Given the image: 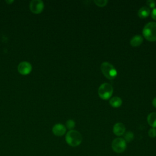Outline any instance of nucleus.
I'll return each mask as SVG.
<instances>
[{"instance_id":"obj_13","label":"nucleus","mask_w":156,"mask_h":156,"mask_svg":"<svg viewBox=\"0 0 156 156\" xmlns=\"http://www.w3.org/2000/svg\"><path fill=\"white\" fill-rule=\"evenodd\" d=\"M122 99L118 96H114L113 98H112L110 101H109V103L110 104L115 108H117L119 107L122 104Z\"/></svg>"},{"instance_id":"obj_7","label":"nucleus","mask_w":156,"mask_h":156,"mask_svg":"<svg viewBox=\"0 0 156 156\" xmlns=\"http://www.w3.org/2000/svg\"><path fill=\"white\" fill-rule=\"evenodd\" d=\"M18 71L21 75H27L32 71V65L28 62H21L18 66Z\"/></svg>"},{"instance_id":"obj_5","label":"nucleus","mask_w":156,"mask_h":156,"mask_svg":"<svg viewBox=\"0 0 156 156\" xmlns=\"http://www.w3.org/2000/svg\"><path fill=\"white\" fill-rule=\"evenodd\" d=\"M127 147V143L122 138H116L112 143V148L113 151L118 154L123 152Z\"/></svg>"},{"instance_id":"obj_2","label":"nucleus","mask_w":156,"mask_h":156,"mask_svg":"<svg viewBox=\"0 0 156 156\" xmlns=\"http://www.w3.org/2000/svg\"><path fill=\"white\" fill-rule=\"evenodd\" d=\"M144 37L150 41H156V22H149L143 27L142 31Z\"/></svg>"},{"instance_id":"obj_4","label":"nucleus","mask_w":156,"mask_h":156,"mask_svg":"<svg viewBox=\"0 0 156 156\" xmlns=\"http://www.w3.org/2000/svg\"><path fill=\"white\" fill-rule=\"evenodd\" d=\"M113 92V87L108 83H104L101 84L98 88L99 96L104 100L108 99L112 96Z\"/></svg>"},{"instance_id":"obj_9","label":"nucleus","mask_w":156,"mask_h":156,"mask_svg":"<svg viewBox=\"0 0 156 156\" xmlns=\"http://www.w3.org/2000/svg\"><path fill=\"white\" fill-rule=\"evenodd\" d=\"M126 131V127L124 124L122 122L116 123L113 127V132L116 136H122L124 134Z\"/></svg>"},{"instance_id":"obj_18","label":"nucleus","mask_w":156,"mask_h":156,"mask_svg":"<svg viewBox=\"0 0 156 156\" xmlns=\"http://www.w3.org/2000/svg\"><path fill=\"white\" fill-rule=\"evenodd\" d=\"M146 4L151 8H154L156 4V2L154 0H147L146 1Z\"/></svg>"},{"instance_id":"obj_3","label":"nucleus","mask_w":156,"mask_h":156,"mask_svg":"<svg viewBox=\"0 0 156 156\" xmlns=\"http://www.w3.org/2000/svg\"><path fill=\"white\" fill-rule=\"evenodd\" d=\"M101 69L103 74L108 79H113L117 75V71L111 63L104 62L101 65Z\"/></svg>"},{"instance_id":"obj_6","label":"nucleus","mask_w":156,"mask_h":156,"mask_svg":"<svg viewBox=\"0 0 156 156\" xmlns=\"http://www.w3.org/2000/svg\"><path fill=\"white\" fill-rule=\"evenodd\" d=\"M29 8L32 13L39 14L44 9V3L41 0H32L29 4Z\"/></svg>"},{"instance_id":"obj_16","label":"nucleus","mask_w":156,"mask_h":156,"mask_svg":"<svg viewBox=\"0 0 156 156\" xmlns=\"http://www.w3.org/2000/svg\"><path fill=\"white\" fill-rule=\"evenodd\" d=\"M94 2L99 7H104L107 5L108 3L107 0H94Z\"/></svg>"},{"instance_id":"obj_15","label":"nucleus","mask_w":156,"mask_h":156,"mask_svg":"<svg viewBox=\"0 0 156 156\" xmlns=\"http://www.w3.org/2000/svg\"><path fill=\"white\" fill-rule=\"evenodd\" d=\"M66 127L69 129V130H73L75 127V122L73 119H68L66 122Z\"/></svg>"},{"instance_id":"obj_12","label":"nucleus","mask_w":156,"mask_h":156,"mask_svg":"<svg viewBox=\"0 0 156 156\" xmlns=\"http://www.w3.org/2000/svg\"><path fill=\"white\" fill-rule=\"evenodd\" d=\"M147 123L149 126L152 127V128L156 127V113L152 112L147 115Z\"/></svg>"},{"instance_id":"obj_1","label":"nucleus","mask_w":156,"mask_h":156,"mask_svg":"<svg viewBox=\"0 0 156 156\" xmlns=\"http://www.w3.org/2000/svg\"><path fill=\"white\" fill-rule=\"evenodd\" d=\"M65 140L68 145L72 147H76L81 144L82 136L79 132L75 130H71L66 133Z\"/></svg>"},{"instance_id":"obj_17","label":"nucleus","mask_w":156,"mask_h":156,"mask_svg":"<svg viewBox=\"0 0 156 156\" xmlns=\"http://www.w3.org/2000/svg\"><path fill=\"white\" fill-rule=\"evenodd\" d=\"M148 135L151 138H155L156 136V129L155 128H151L148 131Z\"/></svg>"},{"instance_id":"obj_19","label":"nucleus","mask_w":156,"mask_h":156,"mask_svg":"<svg viewBox=\"0 0 156 156\" xmlns=\"http://www.w3.org/2000/svg\"><path fill=\"white\" fill-rule=\"evenodd\" d=\"M151 16L152 18L156 20V7L154 8L151 12Z\"/></svg>"},{"instance_id":"obj_8","label":"nucleus","mask_w":156,"mask_h":156,"mask_svg":"<svg viewBox=\"0 0 156 156\" xmlns=\"http://www.w3.org/2000/svg\"><path fill=\"white\" fill-rule=\"evenodd\" d=\"M66 127L63 124H60V123L55 124L52 129V133L55 136H58L63 135L66 133Z\"/></svg>"},{"instance_id":"obj_10","label":"nucleus","mask_w":156,"mask_h":156,"mask_svg":"<svg viewBox=\"0 0 156 156\" xmlns=\"http://www.w3.org/2000/svg\"><path fill=\"white\" fill-rule=\"evenodd\" d=\"M143 41V38L140 35H136L133 36L130 41V44L132 46L136 47L141 44Z\"/></svg>"},{"instance_id":"obj_14","label":"nucleus","mask_w":156,"mask_h":156,"mask_svg":"<svg viewBox=\"0 0 156 156\" xmlns=\"http://www.w3.org/2000/svg\"><path fill=\"white\" fill-rule=\"evenodd\" d=\"M134 138V134L131 131L126 132L124 134V140L126 141V143L131 142Z\"/></svg>"},{"instance_id":"obj_20","label":"nucleus","mask_w":156,"mask_h":156,"mask_svg":"<svg viewBox=\"0 0 156 156\" xmlns=\"http://www.w3.org/2000/svg\"><path fill=\"white\" fill-rule=\"evenodd\" d=\"M152 105L156 108V97H155L152 100Z\"/></svg>"},{"instance_id":"obj_11","label":"nucleus","mask_w":156,"mask_h":156,"mask_svg":"<svg viewBox=\"0 0 156 156\" xmlns=\"http://www.w3.org/2000/svg\"><path fill=\"white\" fill-rule=\"evenodd\" d=\"M150 9L147 6H143L141 7L138 11V15L141 18H145L150 14Z\"/></svg>"}]
</instances>
